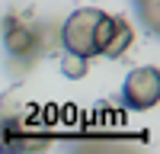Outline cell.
I'll list each match as a JSON object with an SVG mask.
<instances>
[{
    "mask_svg": "<svg viewBox=\"0 0 160 154\" xmlns=\"http://www.w3.org/2000/svg\"><path fill=\"white\" fill-rule=\"evenodd\" d=\"M99 13L96 7H80L74 10L68 19L61 23V45L64 51H74V55H83V58H93L96 55V45H93V29H96V19H99Z\"/></svg>",
    "mask_w": 160,
    "mask_h": 154,
    "instance_id": "cell-1",
    "label": "cell"
},
{
    "mask_svg": "<svg viewBox=\"0 0 160 154\" xmlns=\"http://www.w3.org/2000/svg\"><path fill=\"white\" fill-rule=\"evenodd\" d=\"M122 103L135 112H148L160 103V71L154 64L128 71L125 84H122Z\"/></svg>",
    "mask_w": 160,
    "mask_h": 154,
    "instance_id": "cell-2",
    "label": "cell"
},
{
    "mask_svg": "<svg viewBox=\"0 0 160 154\" xmlns=\"http://www.w3.org/2000/svg\"><path fill=\"white\" fill-rule=\"evenodd\" d=\"M3 48L10 51V58L16 61H32L42 51V38L32 26H22L13 16H7V32H3Z\"/></svg>",
    "mask_w": 160,
    "mask_h": 154,
    "instance_id": "cell-3",
    "label": "cell"
},
{
    "mask_svg": "<svg viewBox=\"0 0 160 154\" xmlns=\"http://www.w3.org/2000/svg\"><path fill=\"white\" fill-rule=\"evenodd\" d=\"M131 42H135V29H131V23L125 16H118L115 32H112V38L106 42V48L99 51V55H106V58H122L125 51L131 48Z\"/></svg>",
    "mask_w": 160,
    "mask_h": 154,
    "instance_id": "cell-4",
    "label": "cell"
},
{
    "mask_svg": "<svg viewBox=\"0 0 160 154\" xmlns=\"http://www.w3.org/2000/svg\"><path fill=\"white\" fill-rule=\"evenodd\" d=\"M58 68H61V77H68V80H83L87 71H90V58L74 55V51H64Z\"/></svg>",
    "mask_w": 160,
    "mask_h": 154,
    "instance_id": "cell-5",
    "label": "cell"
},
{
    "mask_svg": "<svg viewBox=\"0 0 160 154\" xmlns=\"http://www.w3.org/2000/svg\"><path fill=\"white\" fill-rule=\"evenodd\" d=\"M115 26H118V16H109V13H99V19H96V29H93V45H96V55H99V51L106 48V42L112 38Z\"/></svg>",
    "mask_w": 160,
    "mask_h": 154,
    "instance_id": "cell-6",
    "label": "cell"
},
{
    "mask_svg": "<svg viewBox=\"0 0 160 154\" xmlns=\"http://www.w3.org/2000/svg\"><path fill=\"white\" fill-rule=\"evenodd\" d=\"M135 3H138L141 23L148 26L151 32H157V29H160V0H135Z\"/></svg>",
    "mask_w": 160,
    "mask_h": 154,
    "instance_id": "cell-7",
    "label": "cell"
}]
</instances>
